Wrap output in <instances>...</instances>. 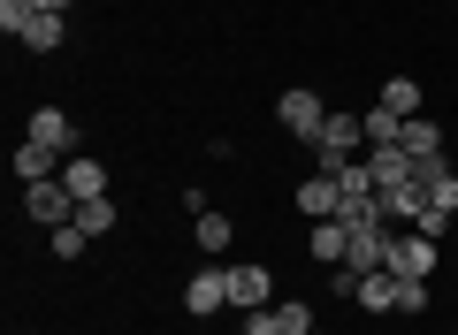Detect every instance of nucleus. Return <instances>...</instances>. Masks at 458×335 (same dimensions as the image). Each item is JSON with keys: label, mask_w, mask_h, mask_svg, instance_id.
I'll return each instance as SVG.
<instances>
[{"label": "nucleus", "mask_w": 458, "mask_h": 335, "mask_svg": "<svg viewBox=\"0 0 458 335\" xmlns=\"http://www.w3.org/2000/svg\"><path fill=\"white\" fill-rule=\"evenodd\" d=\"M360 145H367V114H352V107H328L321 138H313V153H321V176H336L344 160H360Z\"/></svg>", "instance_id": "f257e3e1"}, {"label": "nucleus", "mask_w": 458, "mask_h": 335, "mask_svg": "<svg viewBox=\"0 0 458 335\" xmlns=\"http://www.w3.org/2000/svg\"><path fill=\"white\" fill-rule=\"evenodd\" d=\"M436 237H420V229H390V259L382 267L397 274V282H436Z\"/></svg>", "instance_id": "f03ea898"}, {"label": "nucleus", "mask_w": 458, "mask_h": 335, "mask_svg": "<svg viewBox=\"0 0 458 335\" xmlns=\"http://www.w3.org/2000/svg\"><path fill=\"white\" fill-rule=\"evenodd\" d=\"M276 122L283 130H291V138H321V122H328V107H321V92H306V84H291V92H283L276 99Z\"/></svg>", "instance_id": "7ed1b4c3"}, {"label": "nucleus", "mask_w": 458, "mask_h": 335, "mask_svg": "<svg viewBox=\"0 0 458 335\" xmlns=\"http://www.w3.org/2000/svg\"><path fill=\"white\" fill-rule=\"evenodd\" d=\"M23 214L47 222V229H69V222H77V191H69L62 176H54V183H31V191H23Z\"/></svg>", "instance_id": "20e7f679"}, {"label": "nucleus", "mask_w": 458, "mask_h": 335, "mask_svg": "<svg viewBox=\"0 0 458 335\" xmlns=\"http://www.w3.org/2000/svg\"><path fill=\"white\" fill-rule=\"evenodd\" d=\"M229 305H237V313H267V305H276V274H267L260 259L229 267Z\"/></svg>", "instance_id": "39448f33"}, {"label": "nucleus", "mask_w": 458, "mask_h": 335, "mask_svg": "<svg viewBox=\"0 0 458 335\" xmlns=\"http://www.w3.org/2000/svg\"><path fill=\"white\" fill-rule=\"evenodd\" d=\"M222 305H229V267H199L191 289H183V313H191V320H214Z\"/></svg>", "instance_id": "423d86ee"}, {"label": "nucleus", "mask_w": 458, "mask_h": 335, "mask_svg": "<svg viewBox=\"0 0 458 335\" xmlns=\"http://www.w3.org/2000/svg\"><path fill=\"white\" fill-rule=\"evenodd\" d=\"M367 176H375V191H397V183L420 176V160H412L405 145H375V153H367Z\"/></svg>", "instance_id": "0eeeda50"}, {"label": "nucleus", "mask_w": 458, "mask_h": 335, "mask_svg": "<svg viewBox=\"0 0 458 335\" xmlns=\"http://www.w3.org/2000/svg\"><path fill=\"white\" fill-rule=\"evenodd\" d=\"M54 176H62V153L38 145V138H23V145H16V183L31 191V183H54Z\"/></svg>", "instance_id": "6e6552de"}, {"label": "nucleus", "mask_w": 458, "mask_h": 335, "mask_svg": "<svg viewBox=\"0 0 458 335\" xmlns=\"http://www.w3.org/2000/svg\"><path fill=\"white\" fill-rule=\"evenodd\" d=\"M298 214H306V222H336V214H344L336 176H306V183H298Z\"/></svg>", "instance_id": "1a4fd4ad"}, {"label": "nucleus", "mask_w": 458, "mask_h": 335, "mask_svg": "<svg viewBox=\"0 0 458 335\" xmlns=\"http://www.w3.org/2000/svg\"><path fill=\"white\" fill-rule=\"evenodd\" d=\"M31 138H38V145H54L62 160L77 153V122H69L62 107H31Z\"/></svg>", "instance_id": "9d476101"}, {"label": "nucleus", "mask_w": 458, "mask_h": 335, "mask_svg": "<svg viewBox=\"0 0 458 335\" xmlns=\"http://www.w3.org/2000/svg\"><path fill=\"white\" fill-rule=\"evenodd\" d=\"M397 274L390 267H375V274H360V289H352V305H367V313H397Z\"/></svg>", "instance_id": "9b49d317"}, {"label": "nucleus", "mask_w": 458, "mask_h": 335, "mask_svg": "<svg viewBox=\"0 0 458 335\" xmlns=\"http://www.w3.org/2000/svg\"><path fill=\"white\" fill-rule=\"evenodd\" d=\"M62 183H69L77 198H107V168H99V160H84V153L62 160Z\"/></svg>", "instance_id": "f8f14e48"}, {"label": "nucleus", "mask_w": 458, "mask_h": 335, "mask_svg": "<svg viewBox=\"0 0 458 335\" xmlns=\"http://www.w3.org/2000/svg\"><path fill=\"white\" fill-rule=\"evenodd\" d=\"M420 191H428V206H436V214H458V168L428 160V168H420Z\"/></svg>", "instance_id": "ddd939ff"}, {"label": "nucleus", "mask_w": 458, "mask_h": 335, "mask_svg": "<svg viewBox=\"0 0 458 335\" xmlns=\"http://www.w3.org/2000/svg\"><path fill=\"white\" fill-rule=\"evenodd\" d=\"M382 214H390V222H420V214H428V191H420V176H412V183H397V191H382Z\"/></svg>", "instance_id": "4468645a"}, {"label": "nucleus", "mask_w": 458, "mask_h": 335, "mask_svg": "<svg viewBox=\"0 0 458 335\" xmlns=\"http://www.w3.org/2000/svg\"><path fill=\"white\" fill-rule=\"evenodd\" d=\"M397 145H405V153L420 160V168H428V160H443V130L428 122V114H412V122H405V138H397Z\"/></svg>", "instance_id": "2eb2a0df"}, {"label": "nucleus", "mask_w": 458, "mask_h": 335, "mask_svg": "<svg viewBox=\"0 0 458 335\" xmlns=\"http://www.w3.org/2000/svg\"><path fill=\"white\" fill-rule=\"evenodd\" d=\"M191 222H199V229H191V237H199V252H214V259H222V252H229V237H237V222H229V214H214V206H207V214H191Z\"/></svg>", "instance_id": "dca6fc26"}, {"label": "nucleus", "mask_w": 458, "mask_h": 335, "mask_svg": "<svg viewBox=\"0 0 458 335\" xmlns=\"http://www.w3.org/2000/svg\"><path fill=\"white\" fill-rule=\"evenodd\" d=\"M382 107H390L397 122H412V114H420V77H390L382 84Z\"/></svg>", "instance_id": "f3484780"}, {"label": "nucleus", "mask_w": 458, "mask_h": 335, "mask_svg": "<svg viewBox=\"0 0 458 335\" xmlns=\"http://www.w3.org/2000/svg\"><path fill=\"white\" fill-rule=\"evenodd\" d=\"M344 244H352V229H344V222H313V267H336Z\"/></svg>", "instance_id": "a211bd4d"}, {"label": "nucleus", "mask_w": 458, "mask_h": 335, "mask_svg": "<svg viewBox=\"0 0 458 335\" xmlns=\"http://www.w3.org/2000/svg\"><path fill=\"white\" fill-rule=\"evenodd\" d=\"M62 31H69V16H47V8H38V16L23 23V46H31V54H54V46H62Z\"/></svg>", "instance_id": "6ab92c4d"}, {"label": "nucleus", "mask_w": 458, "mask_h": 335, "mask_svg": "<svg viewBox=\"0 0 458 335\" xmlns=\"http://www.w3.org/2000/svg\"><path fill=\"white\" fill-rule=\"evenodd\" d=\"M77 229L84 237H107L114 229V198H77Z\"/></svg>", "instance_id": "aec40b11"}, {"label": "nucleus", "mask_w": 458, "mask_h": 335, "mask_svg": "<svg viewBox=\"0 0 458 335\" xmlns=\"http://www.w3.org/2000/svg\"><path fill=\"white\" fill-rule=\"evenodd\" d=\"M267 320H276L283 335H306V328H313V305H298V297H276V305H267Z\"/></svg>", "instance_id": "412c9836"}, {"label": "nucleus", "mask_w": 458, "mask_h": 335, "mask_svg": "<svg viewBox=\"0 0 458 335\" xmlns=\"http://www.w3.org/2000/svg\"><path fill=\"white\" fill-rule=\"evenodd\" d=\"M397 138H405V122L390 107H367V145H397Z\"/></svg>", "instance_id": "4be33fe9"}, {"label": "nucleus", "mask_w": 458, "mask_h": 335, "mask_svg": "<svg viewBox=\"0 0 458 335\" xmlns=\"http://www.w3.org/2000/svg\"><path fill=\"white\" fill-rule=\"evenodd\" d=\"M31 16H38V0H0V31H8V38H23Z\"/></svg>", "instance_id": "5701e85b"}, {"label": "nucleus", "mask_w": 458, "mask_h": 335, "mask_svg": "<svg viewBox=\"0 0 458 335\" xmlns=\"http://www.w3.org/2000/svg\"><path fill=\"white\" fill-rule=\"evenodd\" d=\"M84 252H92V237H84L77 222H69V229H54V259H84Z\"/></svg>", "instance_id": "b1692460"}, {"label": "nucleus", "mask_w": 458, "mask_h": 335, "mask_svg": "<svg viewBox=\"0 0 458 335\" xmlns=\"http://www.w3.org/2000/svg\"><path fill=\"white\" fill-rule=\"evenodd\" d=\"M428 297H436L428 282H405V289H397V313H405V320H420V313H428Z\"/></svg>", "instance_id": "393cba45"}, {"label": "nucleus", "mask_w": 458, "mask_h": 335, "mask_svg": "<svg viewBox=\"0 0 458 335\" xmlns=\"http://www.w3.org/2000/svg\"><path fill=\"white\" fill-rule=\"evenodd\" d=\"M352 289H360V267H344V259H336V267H328V297H352Z\"/></svg>", "instance_id": "a878e982"}, {"label": "nucleus", "mask_w": 458, "mask_h": 335, "mask_svg": "<svg viewBox=\"0 0 458 335\" xmlns=\"http://www.w3.org/2000/svg\"><path fill=\"white\" fill-rule=\"evenodd\" d=\"M38 8H47V16H69V0H38Z\"/></svg>", "instance_id": "bb28decb"}, {"label": "nucleus", "mask_w": 458, "mask_h": 335, "mask_svg": "<svg viewBox=\"0 0 458 335\" xmlns=\"http://www.w3.org/2000/svg\"><path fill=\"white\" fill-rule=\"evenodd\" d=\"M306 335H321V328H306Z\"/></svg>", "instance_id": "cd10ccee"}]
</instances>
